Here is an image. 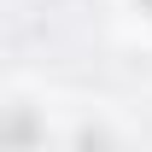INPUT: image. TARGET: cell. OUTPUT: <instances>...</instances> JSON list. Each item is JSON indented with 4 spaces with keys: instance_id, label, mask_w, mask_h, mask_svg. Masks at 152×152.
<instances>
[{
    "instance_id": "6da1fadb",
    "label": "cell",
    "mask_w": 152,
    "mask_h": 152,
    "mask_svg": "<svg viewBox=\"0 0 152 152\" xmlns=\"http://www.w3.org/2000/svg\"><path fill=\"white\" fill-rule=\"evenodd\" d=\"M140 6H146V12H152V0H140Z\"/></svg>"
}]
</instances>
